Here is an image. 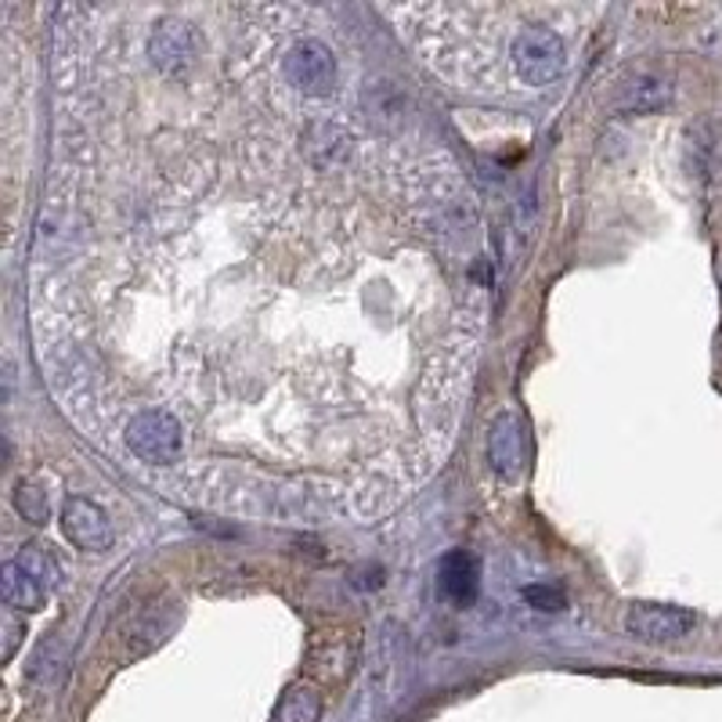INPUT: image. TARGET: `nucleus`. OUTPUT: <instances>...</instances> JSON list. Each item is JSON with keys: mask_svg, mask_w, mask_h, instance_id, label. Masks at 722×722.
Instances as JSON below:
<instances>
[{"mask_svg": "<svg viewBox=\"0 0 722 722\" xmlns=\"http://www.w3.org/2000/svg\"><path fill=\"white\" fill-rule=\"evenodd\" d=\"M62 535L69 538L76 549H90V553H101V549H109L116 542V531H112L109 517H105V509L80 495L65 498Z\"/></svg>", "mask_w": 722, "mask_h": 722, "instance_id": "39448f33", "label": "nucleus"}, {"mask_svg": "<svg viewBox=\"0 0 722 722\" xmlns=\"http://www.w3.org/2000/svg\"><path fill=\"white\" fill-rule=\"evenodd\" d=\"M387 15L430 69L484 95H542L571 69V44L549 4H405Z\"/></svg>", "mask_w": 722, "mask_h": 722, "instance_id": "f03ea898", "label": "nucleus"}, {"mask_svg": "<svg viewBox=\"0 0 722 722\" xmlns=\"http://www.w3.org/2000/svg\"><path fill=\"white\" fill-rule=\"evenodd\" d=\"M524 596H528L538 611H560L563 607V596L557 593V589H528Z\"/></svg>", "mask_w": 722, "mask_h": 722, "instance_id": "f8f14e48", "label": "nucleus"}, {"mask_svg": "<svg viewBox=\"0 0 722 722\" xmlns=\"http://www.w3.org/2000/svg\"><path fill=\"white\" fill-rule=\"evenodd\" d=\"M488 463L495 477L503 484H517L528 463V427L517 412H498L492 419V438H488Z\"/></svg>", "mask_w": 722, "mask_h": 722, "instance_id": "20e7f679", "label": "nucleus"}, {"mask_svg": "<svg viewBox=\"0 0 722 722\" xmlns=\"http://www.w3.org/2000/svg\"><path fill=\"white\" fill-rule=\"evenodd\" d=\"M19 563H22V568L30 571L33 578H36V582H44L47 589L55 585L58 578H62V568H58V560L51 557L44 546H25L22 553H19Z\"/></svg>", "mask_w": 722, "mask_h": 722, "instance_id": "9d476101", "label": "nucleus"}, {"mask_svg": "<svg viewBox=\"0 0 722 722\" xmlns=\"http://www.w3.org/2000/svg\"><path fill=\"white\" fill-rule=\"evenodd\" d=\"M25 311L144 488L376 524L452 455L492 308L481 195L398 69L311 4L51 8Z\"/></svg>", "mask_w": 722, "mask_h": 722, "instance_id": "f257e3e1", "label": "nucleus"}, {"mask_svg": "<svg viewBox=\"0 0 722 722\" xmlns=\"http://www.w3.org/2000/svg\"><path fill=\"white\" fill-rule=\"evenodd\" d=\"M4 600H8V607L41 611L47 603V585L36 582L19 560H11V563H4Z\"/></svg>", "mask_w": 722, "mask_h": 722, "instance_id": "6e6552de", "label": "nucleus"}, {"mask_svg": "<svg viewBox=\"0 0 722 722\" xmlns=\"http://www.w3.org/2000/svg\"><path fill=\"white\" fill-rule=\"evenodd\" d=\"M668 98H672L668 80H661V76H654V73H639L636 80H628L622 87L618 109L622 112H658V109H665Z\"/></svg>", "mask_w": 722, "mask_h": 722, "instance_id": "0eeeda50", "label": "nucleus"}, {"mask_svg": "<svg viewBox=\"0 0 722 722\" xmlns=\"http://www.w3.org/2000/svg\"><path fill=\"white\" fill-rule=\"evenodd\" d=\"M322 715V693L311 682H297L293 690H285V698L274 708L271 722H319Z\"/></svg>", "mask_w": 722, "mask_h": 722, "instance_id": "1a4fd4ad", "label": "nucleus"}, {"mask_svg": "<svg viewBox=\"0 0 722 722\" xmlns=\"http://www.w3.org/2000/svg\"><path fill=\"white\" fill-rule=\"evenodd\" d=\"M438 582H441V593L449 596L452 603H474L477 600V585H481V571H477V560L455 549L441 560L438 568Z\"/></svg>", "mask_w": 722, "mask_h": 722, "instance_id": "423d86ee", "label": "nucleus"}, {"mask_svg": "<svg viewBox=\"0 0 722 722\" xmlns=\"http://www.w3.org/2000/svg\"><path fill=\"white\" fill-rule=\"evenodd\" d=\"M15 509L25 520H33V524H44L47 520V498H44L41 488H36V484H22V488L15 492Z\"/></svg>", "mask_w": 722, "mask_h": 722, "instance_id": "9b49d317", "label": "nucleus"}, {"mask_svg": "<svg viewBox=\"0 0 722 722\" xmlns=\"http://www.w3.org/2000/svg\"><path fill=\"white\" fill-rule=\"evenodd\" d=\"M693 611L676 603H633L625 611V633L639 643H672L693 633Z\"/></svg>", "mask_w": 722, "mask_h": 722, "instance_id": "7ed1b4c3", "label": "nucleus"}]
</instances>
